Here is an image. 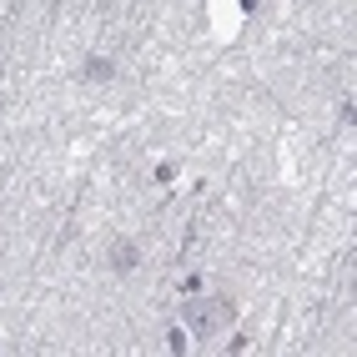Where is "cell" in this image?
Here are the masks:
<instances>
[{"label":"cell","instance_id":"cell-2","mask_svg":"<svg viewBox=\"0 0 357 357\" xmlns=\"http://www.w3.org/2000/svg\"><path fill=\"white\" fill-rule=\"evenodd\" d=\"M106 261H111V272H121V277H126V272L141 267V247H136V242H116Z\"/></svg>","mask_w":357,"mask_h":357},{"label":"cell","instance_id":"cell-3","mask_svg":"<svg viewBox=\"0 0 357 357\" xmlns=\"http://www.w3.org/2000/svg\"><path fill=\"white\" fill-rule=\"evenodd\" d=\"M111 76H116V61H106V56H91L81 66V81H91V86H106Z\"/></svg>","mask_w":357,"mask_h":357},{"label":"cell","instance_id":"cell-1","mask_svg":"<svg viewBox=\"0 0 357 357\" xmlns=\"http://www.w3.org/2000/svg\"><path fill=\"white\" fill-rule=\"evenodd\" d=\"M231 317H236L231 297H202V292H192L181 302V322H186V332H197V337H217Z\"/></svg>","mask_w":357,"mask_h":357}]
</instances>
